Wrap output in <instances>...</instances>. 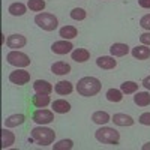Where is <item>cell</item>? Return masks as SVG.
<instances>
[{
    "instance_id": "cell-1",
    "label": "cell",
    "mask_w": 150,
    "mask_h": 150,
    "mask_svg": "<svg viewBox=\"0 0 150 150\" xmlns=\"http://www.w3.org/2000/svg\"><path fill=\"white\" fill-rule=\"evenodd\" d=\"M101 89H102V84L96 77H83L77 83V92L86 98L98 95L101 92Z\"/></svg>"
},
{
    "instance_id": "cell-2",
    "label": "cell",
    "mask_w": 150,
    "mask_h": 150,
    "mask_svg": "<svg viewBox=\"0 0 150 150\" xmlns=\"http://www.w3.org/2000/svg\"><path fill=\"white\" fill-rule=\"evenodd\" d=\"M32 138L38 146H50L56 140V132L50 128H45L44 125H39L32 129Z\"/></svg>"
},
{
    "instance_id": "cell-3",
    "label": "cell",
    "mask_w": 150,
    "mask_h": 150,
    "mask_svg": "<svg viewBox=\"0 0 150 150\" xmlns=\"http://www.w3.org/2000/svg\"><path fill=\"white\" fill-rule=\"evenodd\" d=\"M95 138L102 143V144H111V146H117L120 141V134L119 131H116L114 128H108V126H102L95 132Z\"/></svg>"
},
{
    "instance_id": "cell-4",
    "label": "cell",
    "mask_w": 150,
    "mask_h": 150,
    "mask_svg": "<svg viewBox=\"0 0 150 150\" xmlns=\"http://www.w3.org/2000/svg\"><path fill=\"white\" fill-rule=\"evenodd\" d=\"M35 23L45 32H53L59 26L57 17H54L53 14H48V12H41V14H38L35 17Z\"/></svg>"
},
{
    "instance_id": "cell-5",
    "label": "cell",
    "mask_w": 150,
    "mask_h": 150,
    "mask_svg": "<svg viewBox=\"0 0 150 150\" xmlns=\"http://www.w3.org/2000/svg\"><path fill=\"white\" fill-rule=\"evenodd\" d=\"M6 60L8 63L12 66H17V68H27L30 65V57L27 54H24L21 51H17V50H12L6 54Z\"/></svg>"
},
{
    "instance_id": "cell-6",
    "label": "cell",
    "mask_w": 150,
    "mask_h": 150,
    "mask_svg": "<svg viewBox=\"0 0 150 150\" xmlns=\"http://www.w3.org/2000/svg\"><path fill=\"white\" fill-rule=\"evenodd\" d=\"M9 81L12 84H18V86H24L30 81V74L26 71V69H15L9 74Z\"/></svg>"
},
{
    "instance_id": "cell-7",
    "label": "cell",
    "mask_w": 150,
    "mask_h": 150,
    "mask_svg": "<svg viewBox=\"0 0 150 150\" xmlns=\"http://www.w3.org/2000/svg\"><path fill=\"white\" fill-rule=\"evenodd\" d=\"M33 120L38 125H48L54 120V112L50 110H45V108H38L33 112Z\"/></svg>"
},
{
    "instance_id": "cell-8",
    "label": "cell",
    "mask_w": 150,
    "mask_h": 150,
    "mask_svg": "<svg viewBox=\"0 0 150 150\" xmlns=\"http://www.w3.org/2000/svg\"><path fill=\"white\" fill-rule=\"evenodd\" d=\"M72 42L68 41V39H62V41H56L53 45H51V51L54 54H68V53H72Z\"/></svg>"
},
{
    "instance_id": "cell-9",
    "label": "cell",
    "mask_w": 150,
    "mask_h": 150,
    "mask_svg": "<svg viewBox=\"0 0 150 150\" xmlns=\"http://www.w3.org/2000/svg\"><path fill=\"white\" fill-rule=\"evenodd\" d=\"M27 44V39H26V36H23V35H11L8 36V39H6V45L12 50H17V48H23L24 45Z\"/></svg>"
},
{
    "instance_id": "cell-10",
    "label": "cell",
    "mask_w": 150,
    "mask_h": 150,
    "mask_svg": "<svg viewBox=\"0 0 150 150\" xmlns=\"http://www.w3.org/2000/svg\"><path fill=\"white\" fill-rule=\"evenodd\" d=\"M33 90L36 95H50L53 92V86L45 80H36L33 83Z\"/></svg>"
},
{
    "instance_id": "cell-11",
    "label": "cell",
    "mask_w": 150,
    "mask_h": 150,
    "mask_svg": "<svg viewBox=\"0 0 150 150\" xmlns=\"http://www.w3.org/2000/svg\"><path fill=\"white\" fill-rule=\"evenodd\" d=\"M96 65H98V68L108 71V69H114L117 66V60H114L112 56H101L96 59Z\"/></svg>"
},
{
    "instance_id": "cell-12",
    "label": "cell",
    "mask_w": 150,
    "mask_h": 150,
    "mask_svg": "<svg viewBox=\"0 0 150 150\" xmlns=\"http://www.w3.org/2000/svg\"><path fill=\"white\" fill-rule=\"evenodd\" d=\"M71 57H72V60L77 62V63H84V62H87L90 59V51L86 48H75V50H72Z\"/></svg>"
},
{
    "instance_id": "cell-13",
    "label": "cell",
    "mask_w": 150,
    "mask_h": 150,
    "mask_svg": "<svg viewBox=\"0 0 150 150\" xmlns=\"http://www.w3.org/2000/svg\"><path fill=\"white\" fill-rule=\"evenodd\" d=\"M111 120L114 122V125H117V126H132L134 125V119L128 114H125V112H116Z\"/></svg>"
},
{
    "instance_id": "cell-14",
    "label": "cell",
    "mask_w": 150,
    "mask_h": 150,
    "mask_svg": "<svg viewBox=\"0 0 150 150\" xmlns=\"http://www.w3.org/2000/svg\"><path fill=\"white\" fill-rule=\"evenodd\" d=\"M72 90H74V86H72L71 81H65V80H63V81L56 83V86H54V92H56L57 95H60V96L71 95Z\"/></svg>"
},
{
    "instance_id": "cell-15",
    "label": "cell",
    "mask_w": 150,
    "mask_h": 150,
    "mask_svg": "<svg viewBox=\"0 0 150 150\" xmlns=\"http://www.w3.org/2000/svg\"><path fill=\"white\" fill-rule=\"evenodd\" d=\"M110 53L112 57H123L129 53V47L126 44H122V42H116L110 47Z\"/></svg>"
},
{
    "instance_id": "cell-16",
    "label": "cell",
    "mask_w": 150,
    "mask_h": 150,
    "mask_svg": "<svg viewBox=\"0 0 150 150\" xmlns=\"http://www.w3.org/2000/svg\"><path fill=\"white\" fill-rule=\"evenodd\" d=\"M51 108L57 114H66V112L71 111V104L68 101H65V99H56L51 104Z\"/></svg>"
},
{
    "instance_id": "cell-17",
    "label": "cell",
    "mask_w": 150,
    "mask_h": 150,
    "mask_svg": "<svg viewBox=\"0 0 150 150\" xmlns=\"http://www.w3.org/2000/svg\"><path fill=\"white\" fill-rule=\"evenodd\" d=\"M132 56L138 60H147L150 57V48L147 45H137L135 48H132Z\"/></svg>"
},
{
    "instance_id": "cell-18",
    "label": "cell",
    "mask_w": 150,
    "mask_h": 150,
    "mask_svg": "<svg viewBox=\"0 0 150 150\" xmlns=\"http://www.w3.org/2000/svg\"><path fill=\"white\" fill-rule=\"evenodd\" d=\"M12 144H15V135L5 126L2 129V149H8Z\"/></svg>"
},
{
    "instance_id": "cell-19",
    "label": "cell",
    "mask_w": 150,
    "mask_h": 150,
    "mask_svg": "<svg viewBox=\"0 0 150 150\" xmlns=\"http://www.w3.org/2000/svg\"><path fill=\"white\" fill-rule=\"evenodd\" d=\"M51 72L56 75H68L71 72V65L66 62H56L51 65Z\"/></svg>"
},
{
    "instance_id": "cell-20",
    "label": "cell",
    "mask_w": 150,
    "mask_h": 150,
    "mask_svg": "<svg viewBox=\"0 0 150 150\" xmlns=\"http://www.w3.org/2000/svg\"><path fill=\"white\" fill-rule=\"evenodd\" d=\"M8 12L11 15H14V17H21V15H24L27 12V6L24 3H21V2H15V3L9 5Z\"/></svg>"
},
{
    "instance_id": "cell-21",
    "label": "cell",
    "mask_w": 150,
    "mask_h": 150,
    "mask_svg": "<svg viewBox=\"0 0 150 150\" xmlns=\"http://www.w3.org/2000/svg\"><path fill=\"white\" fill-rule=\"evenodd\" d=\"M59 35L62 36V39H74V38H77L78 36V30L75 26H65V27H62L59 30Z\"/></svg>"
},
{
    "instance_id": "cell-22",
    "label": "cell",
    "mask_w": 150,
    "mask_h": 150,
    "mask_svg": "<svg viewBox=\"0 0 150 150\" xmlns=\"http://www.w3.org/2000/svg\"><path fill=\"white\" fill-rule=\"evenodd\" d=\"M92 120L96 123V125H107L110 120H111V117H110V114L107 111H95L93 114H92Z\"/></svg>"
},
{
    "instance_id": "cell-23",
    "label": "cell",
    "mask_w": 150,
    "mask_h": 150,
    "mask_svg": "<svg viewBox=\"0 0 150 150\" xmlns=\"http://www.w3.org/2000/svg\"><path fill=\"white\" fill-rule=\"evenodd\" d=\"M24 123V116L23 114H12L5 119V126L6 128H15Z\"/></svg>"
},
{
    "instance_id": "cell-24",
    "label": "cell",
    "mask_w": 150,
    "mask_h": 150,
    "mask_svg": "<svg viewBox=\"0 0 150 150\" xmlns=\"http://www.w3.org/2000/svg\"><path fill=\"white\" fill-rule=\"evenodd\" d=\"M134 102L138 105V107H147V105H150V93H147V92H138V93H135Z\"/></svg>"
},
{
    "instance_id": "cell-25",
    "label": "cell",
    "mask_w": 150,
    "mask_h": 150,
    "mask_svg": "<svg viewBox=\"0 0 150 150\" xmlns=\"http://www.w3.org/2000/svg\"><path fill=\"white\" fill-rule=\"evenodd\" d=\"M50 102H51V99H50V95H36L33 96V105L36 108H45Z\"/></svg>"
},
{
    "instance_id": "cell-26",
    "label": "cell",
    "mask_w": 150,
    "mask_h": 150,
    "mask_svg": "<svg viewBox=\"0 0 150 150\" xmlns=\"http://www.w3.org/2000/svg\"><path fill=\"white\" fill-rule=\"evenodd\" d=\"M105 96L110 102H120L123 99V92L119 90V89H108Z\"/></svg>"
},
{
    "instance_id": "cell-27",
    "label": "cell",
    "mask_w": 150,
    "mask_h": 150,
    "mask_svg": "<svg viewBox=\"0 0 150 150\" xmlns=\"http://www.w3.org/2000/svg\"><path fill=\"white\" fill-rule=\"evenodd\" d=\"M120 90L123 92V95H131V93H135L138 90V84L134 83V81H125L122 86H120Z\"/></svg>"
},
{
    "instance_id": "cell-28",
    "label": "cell",
    "mask_w": 150,
    "mask_h": 150,
    "mask_svg": "<svg viewBox=\"0 0 150 150\" xmlns=\"http://www.w3.org/2000/svg\"><path fill=\"white\" fill-rule=\"evenodd\" d=\"M45 6H47V3L44 2V0H29V2H27V8L30 11H35V12L44 11Z\"/></svg>"
},
{
    "instance_id": "cell-29",
    "label": "cell",
    "mask_w": 150,
    "mask_h": 150,
    "mask_svg": "<svg viewBox=\"0 0 150 150\" xmlns=\"http://www.w3.org/2000/svg\"><path fill=\"white\" fill-rule=\"evenodd\" d=\"M86 17H87V12L83 8H74L71 11V18L75 21H83V20H86Z\"/></svg>"
},
{
    "instance_id": "cell-30",
    "label": "cell",
    "mask_w": 150,
    "mask_h": 150,
    "mask_svg": "<svg viewBox=\"0 0 150 150\" xmlns=\"http://www.w3.org/2000/svg\"><path fill=\"white\" fill-rule=\"evenodd\" d=\"M74 147V141L72 140H60L59 143L53 144L54 150H71Z\"/></svg>"
},
{
    "instance_id": "cell-31",
    "label": "cell",
    "mask_w": 150,
    "mask_h": 150,
    "mask_svg": "<svg viewBox=\"0 0 150 150\" xmlns=\"http://www.w3.org/2000/svg\"><path fill=\"white\" fill-rule=\"evenodd\" d=\"M140 26H141L143 29H146V30L150 32V14L144 15V17L140 20Z\"/></svg>"
},
{
    "instance_id": "cell-32",
    "label": "cell",
    "mask_w": 150,
    "mask_h": 150,
    "mask_svg": "<svg viewBox=\"0 0 150 150\" xmlns=\"http://www.w3.org/2000/svg\"><path fill=\"white\" fill-rule=\"evenodd\" d=\"M138 122L141 125H144V126H150V112H143L138 119Z\"/></svg>"
},
{
    "instance_id": "cell-33",
    "label": "cell",
    "mask_w": 150,
    "mask_h": 150,
    "mask_svg": "<svg viewBox=\"0 0 150 150\" xmlns=\"http://www.w3.org/2000/svg\"><path fill=\"white\" fill-rule=\"evenodd\" d=\"M140 42H141L143 45H147V47L150 45V32L140 35Z\"/></svg>"
},
{
    "instance_id": "cell-34",
    "label": "cell",
    "mask_w": 150,
    "mask_h": 150,
    "mask_svg": "<svg viewBox=\"0 0 150 150\" xmlns=\"http://www.w3.org/2000/svg\"><path fill=\"white\" fill-rule=\"evenodd\" d=\"M138 5L144 9H150V0H138Z\"/></svg>"
},
{
    "instance_id": "cell-35",
    "label": "cell",
    "mask_w": 150,
    "mask_h": 150,
    "mask_svg": "<svg viewBox=\"0 0 150 150\" xmlns=\"http://www.w3.org/2000/svg\"><path fill=\"white\" fill-rule=\"evenodd\" d=\"M143 86L146 87L147 90H150V75H149V77H146V78L143 80Z\"/></svg>"
},
{
    "instance_id": "cell-36",
    "label": "cell",
    "mask_w": 150,
    "mask_h": 150,
    "mask_svg": "<svg viewBox=\"0 0 150 150\" xmlns=\"http://www.w3.org/2000/svg\"><path fill=\"white\" fill-rule=\"evenodd\" d=\"M143 150H150V141L149 143H146V144H143V147H141Z\"/></svg>"
}]
</instances>
